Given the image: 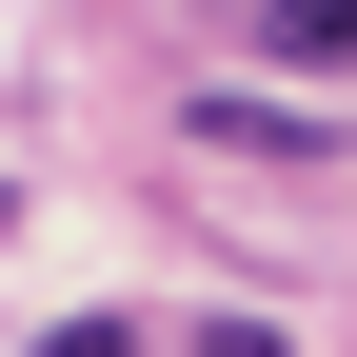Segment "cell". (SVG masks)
<instances>
[{"label":"cell","instance_id":"6da1fadb","mask_svg":"<svg viewBox=\"0 0 357 357\" xmlns=\"http://www.w3.org/2000/svg\"><path fill=\"white\" fill-rule=\"evenodd\" d=\"M178 139H218V159H318L337 119H298V100H258V79H238V100H178Z\"/></svg>","mask_w":357,"mask_h":357},{"label":"cell","instance_id":"7a4b0ae2","mask_svg":"<svg viewBox=\"0 0 357 357\" xmlns=\"http://www.w3.org/2000/svg\"><path fill=\"white\" fill-rule=\"evenodd\" d=\"M278 20V60H357V0H258Z\"/></svg>","mask_w":357,"mask_h":357},{"label":"cell","instance_id":"3957f363","mask_svg":"<svg viewBox=\"0 0 357 357\" xmlns=\"http://www.w3.org/2000/svg\"><path fill=\"white\" fill-rule=\"evenodd\" d=\"M178 357H278V337H258V318H199V337H178Z\"/></svg>","mask_w":357,"mask_h":357},{"label":"cell","instance_id":"277c9868","mask_svg":"<svg viewBox=\"0 0 357 357\" xmlns=\"http://www.w3.org/2000/svg\"><path fill=\"white\" fill-rule=\"evenodd\" d=\"M40 357H139V337H119V318H60V337H40Z\"/></svg>","mask_w":357,"mask_h":357}]
</instances>
